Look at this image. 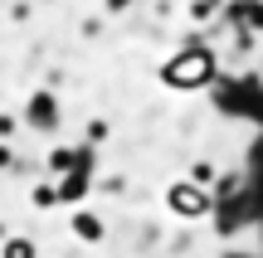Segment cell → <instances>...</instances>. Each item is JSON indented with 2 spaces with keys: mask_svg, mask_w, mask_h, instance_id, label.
<instances>
[{
  "mask_svg": "<svg viewBox=\"0 0 263 258\" xmlns=\"http://www.w3.org/2000/svg\"><path fill=\"white\" fill-rule=\"evenodd\" d=\"M166 205L180 214V220H200V214L210 210V200H205V190H200V185H171Z\"/></svg>",
  "mask_w": 263,
  "mask_h": 258,
  "instance_id": "cell-1",
  "label": "cell"
},
{
  "mask_svg": "<svg viewBox=\"0 0 263 258\" xmlns=\"http://www.w3.org/2000/svg\"><path fill=\"white\" fill-rule=\"evenodd\" d=\"M73 234H78V239H88V244H98V239H103V220L88 214V210H78L73 214Z\"/></svg>",
  "mask_w": 263,
  "mask_h": 258,
  "instance_id": "cell-2",
  "label": "cell"
},
{
  "mask_svg": "<svg viewBox=\"0 0 263 258\" xmlns=\"http://www.w3.org/2000/svg\"><path fill=\"white\" fill-rule=\"evenodd\" d=\"M0 258H34V244L29 239H5V253Z\"/></svg>",
  "mask_w": 263,
  "mask_h": 258,
  "instance_id": "cell-3",
  "label": "cell"
},
{
  "mask_svg": "<svg viewBox=\"0 0 263 258\" xmlns=\"http://www.w3.org/2000/svg\"><path fill=\"white\" fill-rule=\"evenodd\" d=\"M190 181H195V185H210V181H215V166H210V161L190 166Z\"/></svg>",
  "mask_w": 263,
  "mask_h": 258,
  "instance_id": "cell-4",
  "label": "cell"
}]
</instances>
